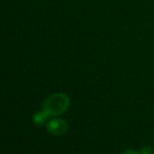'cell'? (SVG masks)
I'll list each match as a JSON object with an SVG mask.
<instances>
[{
	"mask_svg": "<svg viewBox=\"0 0 154 154\" xmlns=\"http://www.w3.org/2000/svg\"><path fill=\"white\" fill-rule=\"evenodd\" d=\"M120 154H140V151L134 150V149H126V150L122 151Z\"/></svg>",
	"mask_w": 154,
	"mask_h": 154,
	"instance_id": "obj_5",
	"label": "cell"
},
{
	"mask_svg": "<svg viewBox=\"0 0 154 154\" xmlns=\"http://www.w3.org/2000/svg\"><path fill=\"white\" fill-rule=\"evenodd\" d=\"M140 154H154V149L151 146H143L140 150Z\"/></svg>",
	"mask_w": 154,
	"mask_h": 154,
	"instance_id": "obj_4",
	"label": "cell"
},
{
	"mask_svg": "<svg viewBox=\"0 0 154 154\" xmlns=\"http://www.w3.org/2000/svg\"><path fill=\"white\" fill-rule=\"evenodd\" d=\"M48 119L49 116L43 110H41V111H37L34 113V116H32V122H34L36 126H42L46 123V121Z\"/></svg>",
	"mask_w": 154,
	"mask_h": 154,
	"instance_id": "obj_3",
	"label": "cell"
},
{
	"mask_svg": "<svg viewBox=\"0 0 154 154\" xmlns=\"http://www.w3.org/2000/svg\"><path fill=\"white\" fill-rule=\"evenodd\" d=\"M70 106V97L64 92H56L49 95L43 102L42 110L49 118L62 116Z\"/></svg>",
	"mask_w": 154,
	"mask_h": 154,
	"instance_id": "obj_1",
	"label": "cell"
},
{
	"mask_svg": "<svg viewBox=\"0 0 154 154\" xmlns=\"http://www.w3.org/2000/svg\"><path fill=\"white\" fill-rule=\"evenodd\" d=\"M46 129L51 135L62 136L68 131V124L62 119L54 118L46 124Z\"/></svg>",
	"mask_w": 154,
	"mask_h": 154,
	"instance_id": "obj_2",
	"label": "cell"
}]
</instances>
